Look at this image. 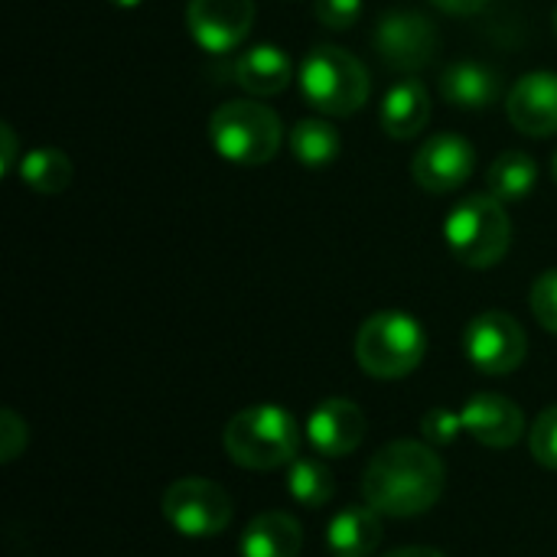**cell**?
Masks as SVG:
<instances>
[{
	"label": "cell",
	"mask_w": 557,
	"mask_h": 557,
	"mask_svg": "<svg viewBox=\"0 0 557 557\" xmlns=\"http://www.w3.org/2000/svg\"><path fill=\"white\" fill-rule=\"evenodd\" d=\"M300 428L290 411L277 405H251L238 411L222 434L225 454L245 470H277L300 457Z\"/></svg>",
	"instance_id": "obj_2"
},
{
	"label": "cell",
	"mask_w": 557,
	"mask_h": 557,
	"mask_svg": "<svg viewBox=\"0 0 557 557\" xmlns=\"http://www.w3.org/2000/svg\"><path fill=\"white\" fill-rule=\"evenodd\" d=\"M235 82H238L248 95H258V98L281 95V91L294 82L290 55H287L281 46H274V42L251 46V49H245V52L235 59Z\"/></svg>",
	"instance_id": "obj_16"
},
{
	"label": "cell",
	"mask_w": 557,
	"mask_h": 557,
	"mask_svg": "<svg viewBox=\"0 0 557 557\" xmlns=\"http://www.w3.org/2000/svg\"><path fill=\"white\" fill-rule=\"evenodd\" d=\"M16 173H20L23 186H29L33 193L59 196V193L69 189V183L75 176V166L65 157V150H59V147H33V150H26L20 157Z\"/></svg>",
	"instance_id": "obj_20"
},
{
	"label": "cell",
	"mask_w": 557,
	"mask_h": 557,
	"mask_svg": "<svg viewBox=\"0 0 557 557\" xmlns=\"http://www.w3.org/2000/svg\"><path fill=\"white\" fill-rule=\"evenodd\" d=\"M385 557H447V555H441L437 548L414 545V548H398V552H392V555H385Z\"/></svg>",
	"instance_id": "obj_31"
},
{
	"label": "cell",
	"mask_w": 557,
	"mask_h": 557,
	"mask_svg": "<svg viewBox=\"0 0 557 557\" xmlns=\"http://www.w3.org/2000/svg\"><path fill=\"white\" fill-rule=\"evenodd\" d=\"M313 16L326 29H352L362 16V0H313Z\"/></svg>",
	"instance_id": "obj_26"
},
{
	"label": "cell",
	"mask_w": 557,
	"mask_h": 557,
	"mask_svg": "<svg viewBox=\"0 0 557 557\" xmlns=\"http://www.w3.org/2000/svg\"><path fill=\"white\" fill-rule=\"evenodd\" d=\"M0 140H3L0 173H3V176H10V173L16 170V163H20V157H16V134H13V127H10V124H3V127H0Z\"/></svg>",
	"instance_id": "obj_29"
},
{
	"label": "cell",
	"mask_w": 557,
	"mask_h": 557,
	"mask_svg": "<svg viewBox=\"0 0 557 557\" xmlns=\"http://www.w3.org/2000/svg\"><path fill=\"white\" fill-rule=\"evenodd\" d=\"M232 499L228 493L202 476H186L166 486L163 493V516L166 522L186 539H215L232 522Z\"/></svg>",
	"instance_id": "obj_7"
},
{
	"label": "cell",
	"mask_w": 557,
	"mask_h": 557,
	"mask_svg": "<svg viewBox=\"0 0 557 557\" xmlns=\"http://www.w3.org/2000/svg\"><path fill=\"white\" fill-rule=\"evenodd\" d=\"M529 447H532V457L542 467L557 470V405L539 414L535 428L529 431Z\"/></svg>",
	"instance_id": "obj_24"
},
{
	"label": "cell",
	"mask_w": 557,
	"mask_h": 557,
	"mask_svg": "<svg viewBox=\"0 0 557 557\" xmlns=\"http://www.w3.org/2000/svg\"><path fill=\"white\" fill-rule=\"evenodd\" d=\"M382 131L395 140L418 137L431 121V95L418 78H405L392 85L382 98Z\"/></svg>",
	"instance_id": "obj_17"
},
{
	"label": "cell",
	"mask_w": 557,
	"mask_h": 557,
	"mask_svg": "<svg viewBox=\"0 0 557 557\" xmlns=\"http://www.w3.org/2000/svg\"><path fill=\"white\" fill-rule=\"evenodd\" d=\"M421 431H424V437H428L431 444L447 447V444H454L457 434L463 431V421H460V414H450V411H444V408H434V411L424 414Z\"/></svg>",
	"instance_id": "obj_28"
},
{
	"label": "cell",
	"mask_w": 557,
	"mask_h": 557,
	"mask_svg": "<svg viewBox=\"0 0 557 557\" xmlns=\"http://www.w3.org/2000/svg\"><path fill=\"white\" fill-rule=\"evenodd\" d=\"M434 7H441L444 13H454V16H470V13H480L483 7H490V0H434Z\"/></svg>",
	"instance_id": "obj_30"
},
{
	"label": "cell",
	"mask_w": 557,
	"mask_h": 557,
	"mask_svg": "<svg viewBox=\"0 0 557 557\" xmlns=\"http://www.w3.org/2000/svg\"><path fill=\"white\" fill-rule=\"evenodd\" d=\"M284 140L281 117L261 101H228L209 117L212 150L235 166H264L277 157Z\"/></svg>",
	"instance_id": "obj_4"
},
{
	"label": "cell",
	"mask_w": 557,
	"mask_h": 557,
	"mask_svg": "<svg viewBox=\"0 0 557 557\" xmlns=\"http://www.w3.org/2000/svg\"><path fill=\"white\" fill-rule=\"evenodd\" d=\"M26 444H29V428H26V421H23L16 411L3 408V411H0V460H3V463H13V460L26 450Z\"/></svg>",
	"instance_id": "obj_27"
},
{
	"label": "cell",
	"mask_w": 557,
	"mask_h": 557,
	"mask_svg": "<svg viewBox=\"0 0 557 557\" xmlns=\"http://www.w3.org/2000/svg\"><path fill=\"white\" fill-rule=\"evenodd\" d=\"M552 20H555V33H557V7H555V16H552Z\"/></svg>",
	"instance_id": "obj_34"
},
{
	"label": "cell",
	"mask_w": 557,
	"mask_h": 557,
	"mask_svg": "<svg viewBox=\"0 0 557 557\" xmlns=\"http://www.w3.org/2000/svg\"><path fill=\"white\" fill-rule=\"evenodd\" d=\"M366 411L352 398H326L310 411L304 437L317 457L339 460L366 441Z\"/></svg>",
	"instance_id": "obj_11"
},
{
	"label": "cell",
	"mask_w": 557,
	"mask_h": 557,
	"mask_svg": "<svg viewBox=\"0 0 557 557\" xmlns=\"http://www.w3.org/2000/svg\"><path fill=\"white\" fill-rule=\"evenodd\" d=\"M552 176H555V183H557V157H555V163H552Z\"/></svg>",
	"instance_id": "obj_33"
},
{
	"label": "cell",
	"mask_w": 557,
	"mask_h": 557,
	"mask_svg": "<svg viewBox=\"0 0 557 557\" xmlns=\"http://www.w3.org/2000/svg\"><path fill=\"white\" fill-rule=\"evenodd\" d=\"M372 46L385 65L398 72H418L437 52V26L418 10H392L375 23Z\"/></svg>",
	"instance_id": "obj_9"
},
{
	"label": "cell",
	"mask_w": 557,
	"mask_h": 557,
	"mask_svg": "<svg viewBox=\"0 0 557 557\" xmlns=\"http://www.w3.org/2000/svg\"><path fill=\"white\" fill-rule=\"evenodd\" d=\"M476 150L460 134H434L421 144L411 173L414 183L428 193H454L473 176Z\"/></svg>",
	"instance_id": "obj_12"
},
{
	"label": "cell",
	"mask_w": 557,
	"mask_h": 557,
	"mask_svg": "<svg viewBox=\"0 0 557 557\" xmlns=\"http://www.w3.org/2000/svg\"><path fill=\"white\" fill-rule=\"evenodd\" d=\"M382 512L366 506H346L330 519L326 529V548L333 557H369L382 545Z\"/></svg>",
	"instance_id": "obj_18"
},
{
	"label": "cell",
	"mask_w": 557,
	"mask_h": 557,
	"mask_svg": "<svg viewBox=\"0 0 557 557\" xmlns=\"http://www.w3.org/2000/svg\"><path fill=\"white\" fill-rule=\"evenodd\" d=\"M297 82L307 104L330 117H349L369 101L366 65L339 46H313L300 62Z\"/></svg>",
	"instance_id": "obj_6"
},
{
	"label": "cell",
	"mask_w": 557,
	"mask_h": 557,
	"mask_svg": "<svg viewBox=\"0 0 557 557\" xmlns=\"http://www.w3.org/2000/svg\"><path fill=\"white\" fill-rule=\"evenodd\" d=\"M339 150H343V137L330 121L307 117V121H297L290 131V153L297 157V163L310 170L330 166L339 157Z\"/></svg>",
	"instance_id": "obj_22"
},
{
	"label": "cell",
	"mask_w": 557,
	"mask_h": 557,
	"mask_svg": "<svg viewBox=\"0 0 557 557\" xmlns=\"http://www.w3.org/2000/svg\"><path fill=\"white\" fill-rule=\"evenodd\" d=\"M441 95L460 111H483L503 95V78L480 59H457L441 75Z\"/></svg>",
	"instance_id": "obj_15"
},
{
	"label": "cell",
	"mask_w": 557,
	"mask_h": 557,
	"mask_svg": "<svg viewBox=\"0 0 557 557\" xmlns=\"http://www.w3.org/2000/svg\"><path fill=\"white\" fill-rule=\"evenodd\" d=\"M506 114L512 127L529 137L557 134V72L522 75L506 98Z\"/></svg>",
	"instance_id": "obj_14"
},
{
	"label": "cell",
	"mask_w": 557,
	"mask_h": 557,
	"mask_svg": "<svg viewBox=\"0 0 557 557\" xmlns=\"http://www.w3.org/2000/svg\"><path fill=\"white\" fill-rule=\"evenodd\" d=\"M460 421H463V431L483 444V447H493V450H506L512 444L522 441V431H525V414L522 408L506 398V395H496V392H480L473 395L463 411H460Z\"/></svg>",
	"instance_id": "obj_13"
},
{
	"label": "cell",
	"mask_w": 557,
	"mask_h": 557,
	"mask_svg": "<svg viewBox=\"0 0 557 557\" xmlns=\"http://www.w3.org/2000/svg\"><path fill=\"white\" fill-rule=\"evenodd\" d=\"M428 352L424 326L405 310H379L356 333V362L382 382L411 375Z\"/></svg>",
	"instance_id": "obj_3"
},
{
	"label": "cell",
	"mask_w": 557,
	"mask_h": 557,
	"mask_svg": "<svg viewBox=\"0 0 557 557\" xmlns=\"http://www.w3.org/2000/svg\"><path fill=\"white\" fill-rule=\"evenodd\" d=\"M255 23V0H189L186 26L199 49L222 55L238 49Z\"/></svg>",
	"instance_id": "obj_10"
},
{
	"label": "cell",
	"mask_w": 557,
	"mask_h": 557,
	"mask_svg": "<svg viewBox=\"0 0 557 557\" xmlns=\"http://www.w3.org/2000/svg\"><path fill=\"white\" fill-rule=\"evenodd\" d=\"M444 242L460 264L486 271L506 258L512 245V222L496 196L480 193L450 209L444 219Z\"/></svg>",
	"instance_id": "obj_5"
},
{
	"label": "cell",
	"mask_w": 557,
	"mask_h": 557,
	"mask_svg": "<svg viewBox=\"0 0 557 557\" xmlns=\"http://www.w3.org/2000/svg\"><path fill=\"white\" fill-rule=\"evenodd\" d=\"M108 3H114V7H121V10H134V7H140L144 0H108Z\"/></svg>",
	"instance_id": "obj_32"
},
{
	"label": "cell",
	"mask_w": 557,
	"mask_h": 557,
	"mask_svg": "<svg viewBox=\"0 0 557 557\" xmlns=\"http://www.w3.org/2000/svg\"><path fill=\"white\" fill-rule=\"evenodd\" d=\"M333 490L336 486H333V473L326 470V463L310 460V457H297L287 467V493L304 509H323L333 499Z\"/></svg>",
	"instance_id": "obj_23"
},
{
	"label": "cell",
	"mask_w": 557,
	"mask_h": 557,
	"mask_svg": "<svg viewBox=\"0 0 557 557\" xmlns=\"http://www.w3.org/2000/svg\"><path fill=\"white\" fill-rule=\"evenodd\" d=\"M463 352L483 375H509L525 362L529 336L506 310H486L467 323Z\"/></svg>",
	"instance_id": "obj_8"
},
{
	"label": "cell",
	"mask_w": 557,
	"mask_h": 557,
	"mask_svg": "<svg viewBox=\"0 0 557 557\" xmlns=\"http://www.w3.org/2000/svg\"><path fill=\"white\" fill-rule=\"evenodd\" d=\"M304 548V529L287 512H261L242 532V557H297Z\"/></svg>",
	"instance_id": "obj_19"
},
{
	"label": "cell",
	"mask_w": 557,
	"mask_h": 557,
	"mask_svg": "<svg viewBox=\"0 0 557 557\" xmlns=\"http://www.w3.org/2000/svg\"><path fill=\"white\" fill-rule=\"evenodd\" d=\"M447 486V467L428 444L418 441H395L382 447L366 473H362V496L366 503L392 519L424 516L437 506Z\"/></svg>",
	"instance_id": "obj_1"
},
{
	"label": "cell",
	"mask_w": 557,
	"mask_h": 557,
	"mask_svg": "<svg viewBox=\"0 0 557 557\" xmlns=\"http://www.w3.org/2000/svg\"><path fill=\"white\" fill-rule=\"evenodd\" d=\"M532 313L535 320L557 336V268L545 271L535 284H532Z\"/></svg>",
	"instance_id": "obj_25"
},
{
	"label": "cell",
	"mask_w": 557,
	"mask_h": 557,
	"mask_svg": "<svg viewBox=\"0 0 557 557\" xmlns=\"http://www.w3.org/2000/svg\"><path fill=\"white\" fill-rule=\"evenodd\" d=\"M486 183H490V196H496L503 206L506 202H519L525 199L535 183H539V163L522 153V150H506L503 157L493 160L490 173H486Z\"/></svg>",
	"instance_id": "obj_21"
}]
</instances>
